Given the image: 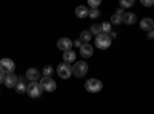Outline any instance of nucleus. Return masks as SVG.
Wrapping results in <instances>:
<instances>
[{
    "instance_id": "1",
    "label": "nucleus",
    "mask_w": 154,
    "mask_h": 114,
    "mask_svg": "<svg viewBox=\"0 0 154 114\" xmlns=\"http://www.w3.org/2000/svg\"><path fill=\"white\" fill-rule=\"evenodd\" d=\"M111 45V37L108 32H100L96 35V46L99 49H106Z\"/></svg>"
},
{
    "instance_id": "2",
    "label": "nucleus",
    "mask_w": 154,
    "mask_h": 114,
    "mask_svg": "<svg viewBox=\"0 0 154 114\" xmlns=\"http://www.w3.org/2000/svg\"><path fill=\"white\" fill-rule=\"evenodd\" d=\"M72 74L75 75V77H83V75L88 72V65H86V62L80 60V62H75L74 63V66L71 68Z\"/></svg>"
},
{
    "instance_id": "3",
    "label": "nucleus",
    "mask_w": 154,
    "mask_h": 114,
    "mask_svg": "<svg viewBox=\"0 0 154 114\" xmlns=\"http://www.w3.org/2000/svg\"><path fill=\"white\" fill-rule=\"evenodd\" d=\"M102 82L99 80V79H89L86 83H85V88H86V91H89V93H99L100 90H102Z\"/></svg>"
},
{
    "instance_id": "4",
    "label": "nucleus",
    "mask_w": 154,
    "mask_h": 114,
    "mask_svg": "<svg viewBox=\"0 0 154 114\" xmlns=\"http://www.w3.org/2000/svg\"><path fill=\"white\" fill-rule=\"evenodd\" d=\"M38 85H40L42 91H46V93H53L56 90V82L51 79V77H43Z\"/></svg>"
},
{
    "instance_id": "5",
    "label": "nucleus",
    "mask_w": 154,
    "mask_h": 114,
    "mask_svg": "<svg viewBox=\"0 0 154 114\" xmlns=\"http://www.w3.org/2000/svg\"><path fill=\"white\" fill-rule=\"evenodd\" d=\"M19 82V77L14 74V72H5V79H3V83L6 88H16Z\"/></svg>"
},
{
    "instance_id": "6",
    "label": "nucleus",
    "mask_w": 154,
    "mask_h": 114,
    "mask_svg": "<svg viewBox=\"0 0 154 114\" xmlns=\"http://www.w3.org/2000/svg\"><path fill=\"white\" fill-rule=\"evenodd\" d=\"M57 72H59V75H60L62 79H68L69 75L72 74V71H71V65H69V63H65V62L60 63L59 68H57Z\"/></svg>"
},
{
    "instance_id": "7",
    "label": "nucleus",
    "mask_w": 154,
    "mask_h": 114,
    "mask_svg": "<svg viewBox=\"0 0 154 114\" xmlns=\"http://www.w3.org/2000/svg\"><path fill=\"white\" fill-rule=\"evenodd\" d=\"M26 93L31 96V97H40L42 94V88L37 82H31L28 86H26Z\"/></svg>"
},
{
    "instance_id": "8",
    "label": "nucleus",
    "mask_w": 154,
    "mask_h": 114,
    "mask_svg": "<svg viewBox=\"0 0 154 114\" xmlns=\"http://www.w3.org/2000/svg\"><path fill=\"white\" fill-rule=\"evenodd\" d=\"M14 68H16V65H14V62H12L11 59H2V60H0V71L12 72Z\"/></svg>"
},
{
    "instance_id": "9",
    "label": "nucleus",
    "mask_w": 154,
    "mask_h": 114,
    "mask_svg": "<svg viewBox=\"0 0 154 114\" xmlns=\"http://www.w3.org/2000/svg\"><path fill=\"white\" fill-rule=\"evenodd\" d=\"M57 46H59V49H62V51H68V49H71V46H72V42L68 39V37H62V39H59V42H57Z\"/></svg>"
},
{
    "instance_id": "10",
    "label": "nucleus",
    "mask_w": 154,
    "mask_h": 114,
    "mask_svg": "<svg viewBox=\"0 0 154 114\" xmlns=\"http://www.w3.org/2000/svg\"><path fill=\"white\" fill-rule=\"evenodd\" d=\"M80 54H82V57H91L93 56V45L82 43L80 45Z\"/></svg>"
},
{
    "instance_id": "11",
    "label": "nucleus",
    "mask_w": 154,
    "mask_h": 114,
    "mask_svg": "<svg viewBox=\"0 0 154 114\" xmlns=\"http://www.w3.org/2000/svg\"><path fill=\"white\" fill-rule=\"evenodd\" d=\"M38 77H40V72H38V69L29 68V69L26 71V79H28L29 82H37Z\"/></svg>"
},
{
    "instance_id": "12",
    "label": "nucleus",
    "mask_w": 154,
    "mask_h": 114,
    "mask_svg": "<svg viewBox=\"0 0 154 114\" xmlns=\"http://www.w3.org/2000/svg\"><path fill=\"white\" fill-rule=\"evenodd\" d=\"M136 20H137L136 14H133V12H123V16H122V22H123V23H126V25H133Z\"/></svg>"
},
{
    "instance_id": "13",
    "label": "nucleus",
    "mask_w": 154,
    "mask_h": 114,
    "mask_svg": "<svg viewBox=\"0 0 154 114\" xmlns=\"http://www.w3.org/2000/svg\"><path fill=\"white\" fill-rule=\"evenodd\" d=\"M152 26H154V22H152L149 17H146V19H143V20H140V28H142L143 31H151Z\"/></svg>"
},
{
    "instance_id": "14",
    "label": "nucleus",
    "mask_w": 154,
    "mask_h": 114,
    "mask_svg": "<svg viewBox=\"0 0 154 114\" xmlns=\"http://www.w3.org/2000/svg\"><path fill=\"white\" fill-rule=\"evenodd\" d=\"M88 12H89V8H86V6H83V5H80V6L75 8V16L79 17V19H85V17L88 16Z\"/></svg>"
},
{
    "instance_id": "15",
    "label": "nucleus",
    "mask_w": 154,
    "mask_h": 114,
    "mask_svg": "<svg viewBox=\"0 0 154 114\" xmlns=\"http://www.w3.org/2000/svg\"><path fill=\"white\" fill-rule=\"evenodd\" d=\"M63 62L65 63H71V62H75V53L68 49V51H63Z\"/></svg>"
},
{
    "instance_id": "16",
    "label": "nucleus",
    "mask_w": 154,
    "mask_h": 114,
    "mask_svg": "<svg viewBox=\"0 0 154 114\" xmlns=\"http://www.w3.org/2000/svg\"><path fill=\"white\" fill-rule=\"evenodd\" d=\"M91 37H93V34L89 32V31H83V32H80V42L82 43H89V40H91Z\"/></svg>"
},
{
    "instance_id": "17",
    "label": "nucleus",
    "mask_w": 154,
    "mask_h": 114,
    "mask_svg": "<svg viewBox=\"0 0 154 114\" xmlns=\"http://www.w3.org/2000/svg\"><path fill=\"white\" fill-rule=\"evenodd\" d=\"M89 32H91V34H100V32H103V31H102V25H97V23H94L93 25V26H91V29H89Z\"/></svg>"
},
{
    "instance_id": "18",
    "label": "nucleus",
    "mask_w": 154,
    "mask_h": 114,
    "mask_svg": "<svg viewBox=\"0 0 154 114\" xmlns=\"http://www.w3.org/2000/svg\"><path fill=\"white\" fill-rule=\"evenodd\" d=\"M120 22H122V16H120V14H117V12H116V14H112V16H111V23L119 25Z\"/></svg>"
},
{
    "instance_id": "19",
    "label": "nucleus",
    "mask_w": 154,
    "mask_h": 114,
    "mask_svg": "<svg viewBox=\"0 0 154 114\" xmlns=\"http://www.w3.org/2000/svg\"><path fill=\"white\" fill-rule=\"evenodd\" d=\"M134 5V0H120V6L122 8H131Z\"/></svg>"
},
{
    "instance_id": "20",
    "label": "nucleus",
    "mask_w": 154,
    "mask_h": 114,
    "mask_svg": "<svg viewBox=\"0 0 154 114\" xmlns=\"http://www.w3.org/2000/svg\"><path fill=\"white\" fill-rule=\"evenodd\" d=\"M16 90H17V93H25V91H26V85H25L23 82H17Z\"/></svg>"
},
{
    "instance_id": "21",
    "label": "nucleus",
    "mask_w": 154,
    "mask_h": 114,
    "mask_svg": "<svg viewBox=\"0 0 154 114\" xmlns=\"http://www.w3.org/2000/svg\"><path fill=\"white\" fill-rule=\"evenodd\" d=\"M53 66H49V65H46L45 68H43V75L45 77H51V74H53Z\"/></svg>"
},
{
    "instance_id": "22",
    "label": "nucleus",
    "mask_w": 154,
    "mask_h": 114,
    "mask_svg": "<svg viewBox=\"0 0 154 114\" xmlns=\"http://www.w3.org/2000/svg\"><path fill=\"white\" fill-rule=\"evenodd\" d=\"M99 14H100V12H99L97 8H91V9H89V12H88V16H89V17H93V19H97Z\"/></svg>"
},
{
    "instance_id": "23",
    "label": "nucleus",
    "mask_w": 154,
    "mask_h": 114,
    "mask_svg": "<svg viewBox=\"0 0 154 114\" xmlns=\"http://www.w3.org/2000/svg\"><path fill=\"white\" fill-rule=\"evenodd\" d=\"M102 31H103V32H109V31H111V23H109V22L102 23Z\"/></svg>"
},
{
    "instance_id": "24",
    "label": "nucleus",
    "mask_w": 154,
    "mask_h": 114,
    "mask_svg": "<svg viewBox=\"0 0 154 114\" xmlns=\"http://www.w3.org/2000/svg\"><path fill=\"white\" fill-rule=\"evenodd\" d=\"M100 3H102V0H88V5L91 8H97Z\"/></svg>"
},
{
    "instance_id": "25",
    "label": "nucleus",
    "mask_w": 154,
    "mask_h": 114,
    "mask_svg": "<svg viewBox=\"0 0 154 114\" xmlns=\"http://www.w3.org/2000/svg\"><path fill=\"white\" fill-rule=\"evenodd\" d=\"M140 2H142V5H145V6H151L154 3V0H140Z\"/></svg>"
},
{
    "instance_id": "26",
    "label": "nucleus",
    "mask_w": 154,
    "mask_h": 114,
    "mask_svg": "<svg viewBox=\"0 0 154 114\" xmlns=\"http://www.w3.org/2000/svg\"><path fill=\"white\" fill-rule=\"evenodd\" d=\"M3 79H5V72L0 71V83H3Z\"/></svg>"
},
{
    "instance_id": "27",
    "label": "nucleus",
    "mask_w": 154,
    "mask_h": 114,
    "mask_svg": "<svg viewBox=\"0 0 154 114\" xmlns=\"http://www.w3.org/2000/svg\"><path fill=\"white\" fill-rule=\"evenodd\" d=\"M74 45H75V46H79V48H80V45H82V42H80V40H75V42H74Z\"/></svg>"
},
{
    "instance_id": "28",
    "label": "nucleus",
    "mask_w": 154,
    "mask_h": 114,
    "mask_svg": "<svg viewBox=\"0 0 154 114\" xmlns=\"http://www.w3.org/2000/svg\"><path fill=\"white\" fill-rule=\"evenodd\" d=\"M152 37H154V34H152V29L148 32V39H152Z\"/></svg>"
}]
</instances>
